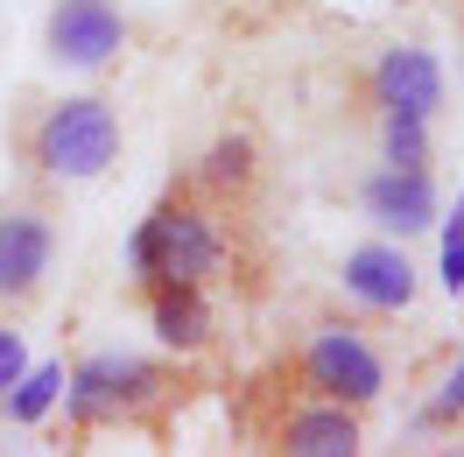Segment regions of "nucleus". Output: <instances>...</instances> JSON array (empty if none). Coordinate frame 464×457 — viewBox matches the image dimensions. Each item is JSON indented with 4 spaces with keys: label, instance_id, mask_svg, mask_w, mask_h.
<instances>
[{
    "label": "nucleus",
    "instance_id": "nucleus-1",
    "mask_svg": "<svg viewBox=\"0 0 464 457\" xmlns=\"http://www.w3.org/2000/svg\"><path fill=\"white\" fill-rule=\"evenodd\" d=\"M127 260H134V275H176V282L239 288V296H261V275H267V247H261V226H254V204L211 198L190 170L169 176V190L148 204Z\"/></svg>",
    "mask_w": 464,
    "mask_h": 457
},
{
    "label": "nucleus",
    "instance_id": "nucleus-2",
    "mask_svg": "<svg viewBox=\"0 0 464 457\" xmlns=\"http://www.w3.org/2000/svg\"><path fill=\"white\" fill-rule=\"evenodd\" d=\"M127 148V127H120L113 99L99 92H22L7 106V155L22 162L29 183H92L106 176Z\"/></svg>",
    "mask_w": 464,
    "mask_h": 457
},
{
    "label": "nucleus",
    "instance_id": "nucleus-3",
    "mask_svg": "<svg viewBox=\"0 0 464 457\" xmlns=\"http://www.w3.org/2000/svg\"><path fill=\"white\" fill-rule=\"evenodd\" d=\"M198 387V373L148 352H92L63 373V415L71 436H99V429H127V436H169V423L183 415V401Z\"/></svg>",
    "mask_w": 464,
    "mask_h": 457
},
{
    "label": "nucleus",
    "instance_id": "nucleus-4",
    "mask_svg": "<svg viewBox=\"0 0 464 457\" xmlns=\"http://www.w3.org/2000/svg\"><path fill=\"white\" fill-rule=\"evenodd\" d=\"M232 423H239V436H246L254 451H275V457H359L366 451V415L303 394L282 366L254 373V380L239 387Z\"/></svg>",
    "mask_w": 464,
    "mask_h": 457
},
{
    "label": "nucleus",
    "instance_id": "nucleus-5",
    "mask_svg": "<svg viewBox=\"0 0 464 457\" xmlns=\"http://www.w3.org/2000/svg\"><path fill=\"white\" fill-rule=\"evenodd\" d=\"M275 366L289 373L303 394L366 415V408L387 394L394 359H387V338L373 331V316H317V324H303V331L282 345Z\"/></svg>",
    "mask_w": 464,
    "mask_h": 457
},
{
    "label": "nucleus",
    "instance_id": "nucleus-6",
    "mask_svg": "<svg viewBox=\"0 0 464 457\" xmlns=\"http://www.w3.org/2000/svg\"><path fill=\"white\" fill-rule=\"evenodd\" d=\"M57 247H63V211L50 183L0 190V310H35L43 303Z\"/></svg>",
    "mask_w": 464,
    "mask_h": 457
},
{
    "label": "nucleus",
    "instance_id": "nucleus-7",
    "mask_svg": "<svg viewBox=\"0 0 464 457\" xmlns=\"http://www.w3.org/2000/svg\"><path fill=\"white\" fill-rule=\"evenodd\" d=\"M443 92H450V78H443L436 50H422V43H387V50L359 71V106H366V120H380V113L436 120Z\"/></svg>",
    "mask_w": 464,
    "mask_h": 457
},
{
    "label": "nucleus",
    "instance_id": "nucleus-8",
    "mask_svg": "<svg viewBox=\"0 0 464 457\" xmlns=\"http://www.w3.org/2000/svg\"><path fill=\"white\" fill-rule=\"evenodd\" d=\"M134 288H141V316L162 352H176V359L211 352V338H218V288L176 282V275H134Z\"/></svg>",
    "mask_w": 464,
    "mask_h": 457
},
{
    "label": "nucleus",
    "instance_id": "nucleus-9",
    "mask_svg": "<svg viewBox=\"0 0 464 457\" xmlns=\"http://www.w3.org/2000/svg\"><path fill=\"white\" fill-rule=\"evenodd\" d=\"M43 50H50V63H63V71H106V63L127 50L120 0H50Z\"/></svg>",
    "mask_w": 464,
    "mask_h": 457
},
{
    "label": "nucleus",
    "instance_id": "nucleus-10",
    "mask_svg": "<svg viewBox=\"0 0 464 457\" xmlns=\"http://www.w3.org/2000/svg\"><path fill=\"white\" fill-rule=\"evenodd\" d=\"M338 282H345V296L366 316H394V310L415 303V260H408L401 247H387V239H366V247L345 254Z\"/></svg>",
    "mask_w": 464,
    "mask_h": 457
},
{
    "label": "nucleus",
    "instance_id": "nucleus-11",
    "mask_svg": "<svg viewBox=\"0 0 464 457\" xmlns=\"http://www.w3.org/2000/svg\"><path fill=\"white\" fill-rule=\"evenodd\" d=\"M359 204H366V219L373 226H387V232H422V226H436V183H430V170H394V162H380L366 183H359Z\"/></svg>",
    "mask_w": 464,
    "mask_h": 457
},
{
    "label": "nucleus",
    "instance_id": "nucleus-12",
    "mask_svg": "<svg viewBox=\"0 0 464 457\" xmlns=\"http://www.w3.org/2000/svg\"><path fill=\"white\" fill-rule=\"evenodd\" d=\"M190 176L226 204H261V176H267L261 141H254V134H218V141L190 162Z\"/></svg>",
    "mask_w": 464,
    "mask_h": 457
},
{
    "label": "nucleus",
    "instance_id": "nucleus-13",
    "mask_svg": "<svg viewBox=\"0 0 464 457\" xmlns=\"http://www.w3.org/2000/svg\"><path fill=\"white\" fill-rule=\"evenodd\" d=\"M373 134H380V162H394V170H430V120L380 113Z\"/></svg>",
    "mask_w": 464,
    "mask_h": 457
},
{
    "label": "nucleus",
    "instance_id": "nucleus-14",
    "mask_svg": "<svg viewBox=\"0 0 464 457\" xmlns=\"http://www.w3.org/2000/svg\"><path fill=\"white\" fill-rule=\"evenodd\" d=\"M57 387H63V366L22 373V380H14V387H7V401H0V408H7V415H14V423H43V408H50V401H57Z\"/></svg>",
    "mask_w": 464,
    "mask_h": 457
},
{
    "label": "nucleus",
    "instance_id": "nucleus-15",
    "mask_svg": "<svg viewBox=\"0 0 464 457\" xmlns=\"http://www.w3.org/2000/svg\"><path fill=\"white\" fill-rule=\"evenodd\" d=\"M464 423V352H458V366L443 373V387L430 394V408H422V429H458Z\"/></svg>",
    "mask_w": 464,
    "mask_h": 457
},
{
    "label": "nucleus",
    "instance_id": "nucleus-16",
    "mask_svg": "<svg viewBox=\"0 0 464 457\" xmlns=\"http://www.w3.org/2000/svg\"><path fill=\"white\" fill-rule=\"evenodd\" d=\"M29 373V345H22V331H14V316L0 310V401H7V387Z\"/></svg>",
    "mask_w": 464,
    "mask_h": 457
},
{
    "label": "nucleus",
    "instance_id": "nucleus-17",
    "mask_svg": "<svg viewBox=\"0 0 464 457\" xmlns=\"http://www.w3.org/2000/svg\"><path fill=\"white\" fill-rule=\"evenodd\" d=\"M443 282L464 288V204H458V226H450V239H443Z\"/></svg>",
    "mask_w": 464,
    "mask_h": 457
}]
</instances>
